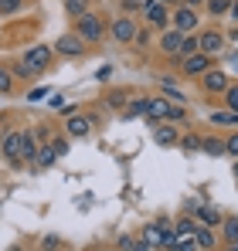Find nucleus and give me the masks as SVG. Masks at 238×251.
<instances>
[{"instance_id":"1","label":"nucleus","mask_w":238,"mask_h":251,"mask_svg":"<svg viewBox=\"0 0 238 251\" xmlns=\"http://www.w3.org/2000/svg\"><path fill=\"white\" fill-rule=\"evenodd\" d=\"M34 136L31 132H10L7 139H3V156L10 160V163H28V160H34Z\"/></svg>"},{"instance_id":"2","label":"nucleus","mask_w":238,"mask_h":251,"mask_svg":"<svg viewBox=\"0 0 238 251\" xmlns=\"http://www.w3.org/2000/svg\"><path fill=\"white\" fill-rule=\"evenodd\" d=\"M48 65H51V48H48V44H38V48H31L28 54H21V61H17V75L31 78V75H41Z\"/></svg>"},{"instance_id":"3","label":"nucleus","mask_w":238,"mask_h":251,"mask_svg":"<svg viewBox=\"0 0 238 251\" xmlns=\"http://www.w3.org/2000/svg\"><path fill=\"white\" fill-rule=\"evenodd\" d=\"M75 34H79L82 41H102V34H106V24H102V17H95V14H82L79 17V27H75Z\"/></svg>"},{"instance_id":"4","label":"nucleus","mask_w":238,"mask_h":251,"mask_svg":"<svg viewBox=\"0 0 238 251\" xmlns=\"http://www.w3.org/2000/svg\"><path fill=\"white\" fill-rule=\"evenodd\" d=\"M170 24H174V27L180 31V34H191V31L198 27V14H194V7H184V3H180V7L174 10Z\"/></svg>"},{"instance_id":"5","label":"nucleus","mask_w":238,"mask_h":251,"mask_svg":"<svg viewBox=\"0 0 238 251\" xmlns=\"http://www.w3.org/2000/svg\"><path fill=\"white\" fill-rule=\"evenodd\" d=\"M55 51L65 54V58H79V54H85V41H82L79 34H61L55 41Z\"/></svg>"},{"instance_id":"6","label":"nucleus","mask_w":238,"mask_h":251,"mask_svg":"<svg viewBox=\"0 0 238 251\" xmlns=\"http://www.w3.org/2000/svg\"><path fill=\"white\" fill-rule=\"evenodd\" d=\"M143 17H147L153 27H167V24H170L167 7H163V3H157V0H143Z\"/></svg>"},{"instance_id":"7","label":"nucleus","mask_w":238,"mask_h":251,"mask_svg":"<svg viewBox=\"0 0 238 251\" xmlns=\"http://www.w3.org/2000/svg\"><path fill=\"white\" fill-rule=\"evenodd\" d=\"M167 231H170V224H167V221L147 224V227H143V238H140V241H147L150 248H163V234H167Z\"/></svg>"},{"instance_id":"8","label":"nucleus","mask_w":238,"mask_h":251,"mask_svg":"<svg viewBox=\"0 0 238 251\" xmlns=\"http://www.w3.org/2000/svg\"><path fill=\"white\" fill-rule=\"evenodd\" d=\"M221 48H225V38H221L218 31H204V34L198 38V51L201 54H211V58H214Z\"/></svg>"},{"instance_id":"9","label":"nucleus","mask_w":238,"mask_h":251,"mask_svg":"<svg viewBox=\"0 0 238 251\" xmlns=\"http://www.w3.org/2000/svg\"><path fill=\"white\" fill-rule=\"evenodd\" d=\"M65 132H68V136H89V132H92V119H89V116H79V112H72V116H68V123H65Z\"/></svg>"},{"instance_id":"10","label":"nucleus","mask_w":238,"mask_h":251,"mask_svg":"<svg viewBox=\"0 0 238 251\" xmlns=\"http://www.w3.org/2000/svg\"><path fill=\"white\" fill-rule=\"evenodd\" d=\"M201 85H204V92H214V95H218V92H225V88H228V75H225V72H218V68H208Z\"/></svg>"},{"instance_id":"11","label":"nucleus","mask_w":238,"mask_h":251,"mask_svg":"<svg viewBox=\"0 0 238 251\" xmlns=\"http://www.w3.org/2000/svg\"><path fill=\"white\" fill-rule=\"evenodd\" d=\"M113 38H116L119 44H129L136 38V24H133L129 17H119L116 24H113Z\"/></svg>"},{"instance_id":"12","label":"nucleus","mask_w":238,"mask_h":251,"mask_svg":"<svg viewBox=\"0 0 238 251\" xmlns=\"http://www.w3.org/2000/svg\"><path fill=\"white\" fill-rule=\"evenodd\" d=\"M180 41H184V34H180L177 27H170V31H163V38H160V48H163V54H170V58H177V51H180Z\"/></svg>"},{"instance_id":"13","label":"nucleus","mask_w":238,"mask_h":251,"mask_svg":"<svg viewBox=\"0 0 238 251\" xmlns=\"http://www.w3.org/2000/svg\"><path fill=\"white\" fill-rule=\"evenodd\" d=\"M208 68H211V54H191V58H184V72H187V75H204V72H208Z\"/></svg>"},{"instance_id":"14","label":"nucleus","mask_w":238,"mask_h":251,"mask_svg":"<svg viewBox=\"0 0 238 251\" xmlns=\"http://www.w3.org/2000/svg\"><path fill=\"white\" fill-rule=\"evenodd\" d=\"M170 105H174V102H167V99H147V119H150V123H160V119H167Z\"/></svg>"},{"instance_id":"15","label":"nucleus","mask_w":238,"mask_h":251,"mask_svg":"<svg viewBox=\"0 0 238 251\" xmlns=\"http://www.w3.org/2000/svg\"><path fill=\"white\" fill-rule=\"evenodd\" d=\"M153 139H157L160 146H174V143H177V129H174L170 123H167V126L153 123Z\"/></svg>"},{"instance_id":"16","label":"nucleus","mask_w":238,"mask_h":251,"mask_svg":"<svg viewBox=\"0 0 238 251\" xmlns=\"http://www.w3.org/2000/svg\"><path fill=\"white\" fill-rule=\"evenodd\" d=\"M194 214L201 217V224H208V227H214V224H221V221H225V217H221V210L211 207V204H201Z\"/></svg>"},{"instance_id":"17","label":"nucleus","mask_w":238,"mask_h":251,"mask_svg":"<svg viewBox=\"0 0 238 251\" xmlns=\"http://www.w3.org/2000/svg\"><path fill=\"white\" fill-rule=\"evenodd\" d=\"M191 54H198V38L184 34V41H180V51H177V58H174V61H184V58H191Z\"/></svg>"},{"instance_id":"18","label":"nucleus","mask_w":238,"mask_h":251,"mask_svg":"<svg viewBox=\"0 0 238 251\" xmlns=\"http://www.w3.org/2000/svg\"><path fill=\"white\" fill-rule=\"evenodd\" d=\"M201 150H204L208 156H221V153H225V143L214 139V136H204V139H201Z\"/></svg>"},{"instance_id":"19","label":"nucleus","mask_w":238,"mask_h":251,"mask_svg":"<svg viewBox=\"0 0 238 251\" xmlns=\"http://www.w3.org/2000/svg\"><path fill=\"white\" fill-rule=\"evenodd\" d=\"M221 224H225V241L235 245V241H238V217H225Z\"/></svg>"},{"instance_id":"20","label":"nucleus","mask_w":238,"mask_h":251,"mask_svg":"<svg viewBox=\"0 0 238 251\" xmlns=\"http://www.w3.org/2000/svg\"><path fill=\"white\" fill-rule=\"evenodd\" d=\"M136 116H147V99H136L126 105V119H136Z\"/></svg>"},{"instance_id":"21","label":"nucleus","mask_w":238,"mask_h":251,"mask_svg":"<svg viewBox=\"0 0 238 251\" xmlns=\"http://www.w3.org/2000/svg\"><path fill=\"white\" fill-rule=\"evenodd\" d=\"M194 241H198V251H211L214 248V234H211V231H198Z\"/></svg>"},{"instance_id":"22","label":"nucleus","mask_w":238,"mask_h":251,"mask_svg":"<svg viewBox=\"0 0 238 251\" xmlns=\"http://www.w3.org/2000/svg\"><path fill=\"white\" fill-rule=\"evenodd\" d=\"M211 123L214 126H238V112H214Z\"/></svg>"},{"instance_id":"23","label":"nucleus","mask_w":238,"mask_h":251,"mask_svg":"<svg viewBox=\"0 0 238 251\" xmlns=\"http://www.w3.org/2000/svg\"><path fill=\"white\" fill-rule=\"evenodd\" d=\"M160 85H163V92H167V95H170L174 102H180V105H184V92H180V88L174 85V78H163Z\"/></svg>"},{"instance_id":"24","label":"nucleus","mask_w":238,"mask_h":251,"mask_svg":"<svg viewBox=\"0 0 238 251\" xmlns=\"http://www.w3.org/2000/svg\"><path fill=\"white\" fill-rule=\"evenodd\" d=\"M34 163H38V167H51V163H55V150H51V146L38 150V153H34Z\"/></svg>"},{"instance_id":"25","label":"nucleus","mask_w":238,"mask_h":251,"mask_svg":"<svg viewBox=\"0 0 238 251\" xmlns=\"http://www.w3.org/2000/svg\"><path fill=\"white\" fill-rule=\"evenodd\" d=\"M221 95H225V105H228L232 112H238V85H228Z\"/></svg>"},{"instance_id":"26","label":"nucleus","mask_w":238,"mask_h":251,"mask_svg":"<svg viewBox=\"0 0 238 251\" xmlns=\"http://www.w3.org/2000/svg\"><path fill=\"white\" fill-rule=\"evenodd\" d=\"M201 139H204V136H198V132H191V136H184V139H180V146H184L187 153H198V150H201Z\"/></svg>"},{"instance_id":"27","label":"nucleus","mask_w":238,"mask_h":251,"mask_svg":"<svg viewBox=\"0 0 238 251\" xmlns=\"http://www.w3.org/2000/svg\"><path fill=\"white\" fill-rule=\"evenodd\" d=\"M85 7H89V0H65V10H68L72 17H82Z\"/></svg>"},{"instance_id":"28","label":"nucleus","mask_w":238,"mask_h":251,"mask_svg":"<svg viewBox=\"0 0 238 251\" xmlns=\"http://www.w3.org/2000/svg\"><path fill=\"white\" fill-rule=\"evenodd\" d=\"M204 3L211 14H228V7H232V0H204Z\"/></svg>"},{"instance_id":"29","label":"nucleus","mask_w":238,"mask_h":251,"mask_svg":"<svg viewBox=\"0 0 238 251\" xmlns=\"http://www.w3.org/2000/svg\"><path fill=\"white\" fill-rule=\"evenodd\" d=\"M21 10V0H0V14H17Z\"/></svg>"},{"instance_id":"30","label":"nucleus","mask_w":238,"mask_h":251,"mask_svg":"<svg viewBox=\"0 0 238 251\" xmlns=\"http://www.w3.org/2000/svg\"><path fill=\"white\" fill-rule=\"evenodd\" d=\"M58 248H61V241H58L55 234H48V238L41 241V251H58Z\"/></svg>"},{"instance_id":"31","label":"nucleus","mask_w":238,"mask_h":251,"mask_svg":"<svg viewBox=\"0 0 238 251\" xmlns=\"http://www.w3.org/2000/svg\"><path fill=\"white\" fill-rule=\"evenodd\" d=\"M225 153H232V156H238V132H232V136L225 139Z\"/></svg>"},{"instance_id":"32","label":"nucleus","mask_w":238,"mask_h":251,"mask_svg":"<svg viewBox=\"0 0 238 251\" xmlns=\"http://www.w3.org/2000/svg\"><path fill=\"white\" fill-rule=\"evenodd\" d=\"M10 85H14L10 72H3V68H0V92H10Z\"/></svg>"},{"instance_id":"33","label":"nucleus","mask_w":238,"mask_h":251,"mask_svg":"<svg viewBox=\"0 0 238 251\" xmlns=\"http://www.w3.org/2000/svg\"><path fill=\"white\" fill-rule=\"evenodd\" d=\"M51 150H55V156H61V153L68 150V143H65V139H55V143H51Z\"/></svg>"},{"instance_id":"34","label":"nucleus","mask_w":238,"mask_h":251,"mask_svg":"<svg viewBox=\"0 0 238 251\" xmlns=\"http://www.w3.org/2000/svg\"><path fill=\"white\" fill-rule=\"evenodd\" d=\"M122 7H126V10H140V7H143V0H122Z\"/></svg>"},{"instance_id":"35","label":"nucleus","mask_w":238,"mask_h":251,"mask_svg":"<svg viewBox=\"0 0 238 251\" xmlns=\"http://www.w3.org/2000/svg\"><path fill=\"white\" fill-rule=\"evenodd\" d=\"M129 251H153V248H150L147 241H133V248H129Z\"/></svg>"},{"instance_id":"36","label":"nucleus","mask_w":238,"mask_h":251,"mask_svg":"<svg viewBox=\"0 0 238 251\" xmlns=\"http://www.w3.org/2000/svg\"><path fill=\"white\" fill-rule=\"evenodd\" d=\"M31 102H38V99H44V88H31V95H28Z\"/></svg>"},{"instance_id":"37","label":"nucleus","mask_w":238,"mask_h":251,"mask_svg":"<svg viewBox=\"0 0 238 251\" xmlns=\"http://www.w3.org/2000/svg\"><path fill=\"white\" fill-rule=\"evenodd\" d=\"M184 7H198V3H204V0H180Z\"/></svg>"},{"instance_id":"38","label":"nucleus","mask_w":238,"mask_h":251,"mask_svg":"<svg viewBox=\"0 0 238 251\" xmlns=\"http://www.w3.org/2000/svg\"><path fill=\"white\" fill-rule=\"evenodd\" d=\"M228 38H232V41L238 44V27H232V34H228Z\"/></svg>"},{"instance_id":"39","label":"nucleus","mask_w":238,"mask_h":251,"mask_svg":"<svg viewBox=\"0 0 238 251\" xmlns=\"http://www.w3.org/2000/svg\"><path fill=\"white\" fill-rule=\"evenodd\" d=\"M232 173H235V180H238V156H235V163H232Z\"/></svg>"},{"instance_id":"40","label":"nucleus","mask_w":238,"mask_h":251,"mask_svg":"<svg viewBox=\"0 0 238 251\" xmlns=\"http://www.w3.org/2000/svg\"><path fill=\"white\" fill-rule=\"evenodd\" d=\"M157 3H163V7H167V3H180V0H157Z\"/></svg>"},{"instance_id":"41","label":"nucleus","mask_w":238,"mask_h":251,"mask_svg":"<svg viewBox=\"0 0 238 251\" xmlns=\"http://www.w3.org/2000/svg\"><path fill=\"white\" fill-rule=\"evenodd\" d=\"M232 251H238V241H235V245H232Z\"/></svg>"}]
</instances>
